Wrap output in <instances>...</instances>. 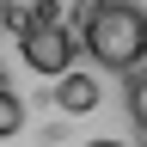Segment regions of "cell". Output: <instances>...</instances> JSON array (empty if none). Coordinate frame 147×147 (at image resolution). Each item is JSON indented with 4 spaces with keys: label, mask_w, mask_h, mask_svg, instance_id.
Segmentation results:
<instances>
[{
    "label": "cell",
    "mask_w": 147,
    "mask_h": 147,
    "mask_svg": "<svg viewBox=\"0 0 147 147\" xmlns=\"http://www.w3.org/2000/svg\"><path fill=\"white\" fill-rule=\"evenodd\" d=\"M74 25H80V49L104 74H135L147 61V12L135 0H86Z\"/></svg>",
    "instance_id": "6da1fadb"
},
{
    "label": "cell",
    "mask_w": 147,
    "mask_h": 147,
    "mask_svg": "<svg viewBox=\"0 0 147 147\" xmlns=\"http://www.w3.org/2000/svg\"><path fill=\"white\" fill-rule=\"evenodd\" d=\"M18 31V55L31 61V74H43V80H61L74 67V49H80V37L61 25V12H55V0H37L31 12L12 18Z\"/></svg>",
    "instance_id": "7a4b0ae2"
},
{
    "label": "cell",
    "mask_w": 147,
    "mask_h": 147,
    "mask_svg": "<svg viewBox=\"0 0 147 147\" xmlns=\"http://www.w3.org/2000/svg\"><path fill=\"white\" fill-rule=\"evenodd\" d=\"M98 98H104V92H98V74H61V80H55V104H61L67 110V117H86V110H98Z\"/></svg>",
    "instance_id": "3957f363"
},
{
    "label": "cell",
    "mask_w": 147,
    "mask_h": 147,
    "mask_svg": "<svg viewBox=\"0 0 147 147\" xmlns=\"http://www.w3.org/2000/svg\"><path fill=\"white\" fill-rule=\"evenodd\" d=\"M18 129H25V104H18V92H6V86H0V141H6V135H18Z\"/></svg>",
    "instance_id": "277c9868"
},
{
    "label": "cell",
    "mask_w": 147,
    "mask_h": 147,
    "mask_svg": "<svg viewBox=\"0 0 147 147\" xmlns=\"http://www.w3.org/2000/svg\"><path fill=\"white\" fill-rule=\"evenodd\" d=\"M6 18H18V12H12V0H0V25H6Z\"/></svg>",
    "instance_id": "5b68a950"
},
{
    "label": "cell",
    "mask_w": 147,
    "mask_h": 147,
    "mask_svg": "<svg viewBox=\"0 0 147 147\" xmlns=\"http://www.w3.org/2000/svg\"><path fill=\"white\" fill-rule=\"evenodd\" d=\"M86 147H123V141H86Z\"/></svg>",
    "instance_id": "8992f818"
},
{
    "label": "cell",
    "mask_w": 147,
    "mask_h": 147,
    "mask_svg": "<svg viewBox=\"0 0 147 147\" xmlns=\"http://www.w3.org/2000/svg\"><path fill=\"white\" fill-rule=\"evenodd\" d=\"M141 135H147V129H141Z\"/></svg>",
    "instance_id": "52a82bcc"
}]
</instances>
